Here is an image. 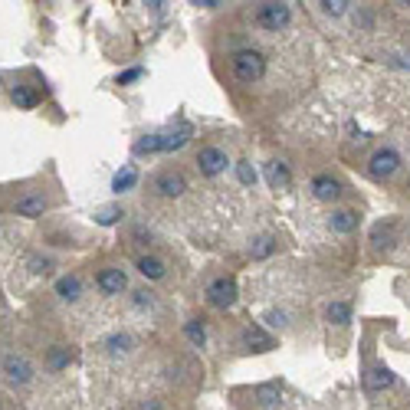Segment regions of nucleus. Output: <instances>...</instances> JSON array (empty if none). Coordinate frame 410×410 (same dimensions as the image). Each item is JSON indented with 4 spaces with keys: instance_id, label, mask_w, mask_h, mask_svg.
<instances>
[{
    "instance_id": "f257e3e1",
    "label": "nucleus",
    "mask_w": 410,
    "mask_h": 410,
    "mask_svg": "<svg viewBox=\"0 0 410 410\" xmlns=\"http://www.w3.org/2000/svg\"><path fill=\"white\" fill-rule=\"evenodd\" d=\"M233 76L240 79V82H256V79H263V73H266V59H263V53H256V50H237L233 53Z\"/></svg>"
},
{
    "instance_id": "f03ea898",
    "label": "nucleus",
    "mask_w": 410,
    "mask_h": 410,
    "mask_svg": "<svg viewBox=\"0 0 410 410\" xmlns=\"http://www.w3.org/2000/svg\"><path fill=\"white\" fill-rule=\"evenodd\" d=\"M292 20V10H289V3H263L256 10V23L263 27V30H282V27H289Z\"/></svg>"
},
{
    "instance_id": "7ed1b4c3",
    "label": "nucleus",
    "mask_w": 410,
    "mask_h": 410,
    "mask_svg": "<svg viewBox=\"0 0 410 410\" xmlns=\"http://www.w3.org/2000/svg\"><path fill=\"white\" fill-rule=\"evenodd\" d=\"M207 302L214 305V309H230V305L237 302V279H230V276H220L207 286Z\"/></svg>"
},
{
    "instance_id": "20e7f679",
    "label": "nucleus",
    "mask_w": 410,
    "mask_h": 410,
    "mask_svg": "<svg viewBox=\"0 0 410 410\" xmlns=\"http://www.w3.org/2000/svg\"><path fill=\"white\" fill-rule=\"evenodd\" d=\"M397 168H400V154L394 152V148H378V152L371 154V161H367V174L378 177V181L390 177Z\"/></svg>"
},
{
    "instance_id": "39448f33",
    "label": "nucleus",
    "mask_w": 410,
    "mask_h": 410,
    "mask_svg": "<svg viewBox=\"0 0 410 410\" xmlns=\"http://www.w3.org/2000/svg\"><path fill=\"white\" fill-rule=\"evenodd\" d=\"M197 168H200V174H207V177L224 174L227 171V152H224V148H217V145H207V148L197 152Z\"/></svg>"
},
{
    "instance_id": "423d86ee",
    "label": "nucleus",
    "mask_w": 410,
    "mask_h": 410,
    "mask_svg": "<svg viewBox=\"0 0 410 410\" xmlns=\"http://www.w3.org/2000/svg\"><path fill=\"white\" fill-rule=\"evenodd\" d=\"M3 374H7L10 384H30L33 365L27 361V358H20V355H7L3 358Z\"/></svg>"
},
{
    "instance_id": "0eeeda50",
    "label": "nucleus",
    "mask_w": 410,
    "mask_h": 410,
    "mask_svg": "<svg viewBox=\"0 0 410 410\" xmlns=\"http://www.w3.org/2000/svg\"><path fill=\"white\" fill-rule=\"evenodd\" d=\"M96 286H98V292H105V295H122L125 286H129V276H125L119 266H108V270L98 272Z\"/></svg>"
},
{
    "instance_id": "6e6552de",
    "label": "nucleus",
    "mask_w": 410,
    "mask_h": 410,
    "mask_svg": "<svg viewBox=\"0 0 410 410\" xmlns=\"http://www.w3.org/2000/svg\"><path fill=\"white\" fill-rule=\"evenodd\" d=\"M154 191L161 197H181L187 191V181H184L181 171H161L154 177Z\"/></svg>"
},
{
    "instance_id": "1a4fd4ad",
    "label": "nucleus",
    "mask_w": 410,
    "mask_h": 410,
    "mask_svg": "<svg viewBox=\"0 0 410 410\" xmlns=\"http://www.w3.org/2000/svg\"><path fill=\"white\" fill-rule=\"evenodd\" d=\"M312 194L319 200H335V197L342 194V184L335 181L332 174H319V177H312Z\"/></svg>"
},
{
    "instance_id": "9d476101",
    "label": "nucleus",
    "mask_w": 410,
    "mask_h": 410,
    "mask_svg": "<svg viewBox=\"0 0 410 410\" xmlns=\"http://www.w3.org/2000/svg\"><path fill=\"white\" fill-rule=\"evenodd\" d=\"M46 207H50V200H46L43 194H23L20 200H17V214L20 217H43Z\"/></svg>"
},
{
    "instance_id": "9b49d317",
    "label": "nucleus",
    "mask_w": 410,
    "mask_h": 410,
    "mask_svg": "<svg viewBox=\"0 0 410 410\" xmlns=\"http://www.w3.org/2000/svg\"><path fill=\"white\" fill-rule=\"evenodd\" d=\"M394 371L390 367H384V365H374L371 371H367V378H365V384H367V390H384V388H390L394 384Z\"/></svg>"
},
{
    "instance_id": "f8f14e48",
    "label": "nucleus",
    "mask_w": 410,
    "mask_h": 410,
    "mask_svg": "<svg viewBox=\"0 0 410 410\" xmlns=\"http://www.w3.org/2000/svg\"><path fill=\"white\" fill-rule=\"evenodd\" d=\"M243 345H247L249 351H270V348H272V338L263 332V328L249 325L247 332H243Z\"/></svg>"
},
{
    "instance_id": "ddd939ff",
    "label": "nucleus",
    "mask_w": 410,
    "mask_h": 410,
    "mask_svg": "<svg viewBox=\"0 0 410 410\" xmlns=\"http://www.w3.org/2000/svg\"><path fill=\"white\" fill-rule=\"evenodd\" d=\"M56 295L66 299V302H76L79 295H82V282H79V276H63V279L56 282Z\"/></svg>"
},
{
    "instance_id": "4468645a",
    "label": "nucleus",
    "mask_w": 410,
    "mask_h": 410,
    "mask_svg": "<svg viewBox=\"0 0 410 410\" xmlns=\"http://www.w3.org/2000/svg\"><path fill=\"white\" fill-rule=\"evenodd\" d=\"M10 98H13V105H20V108H36L40 105V92L30 89V86H13Z\"/></svg>"
},
{
    "instance_id": "2eb2a0df",
    "label": "nucleus",
    "mask_w": 410,
    "mask_h": 410,
    "mask_svg": "<svg viewBox=\"0 0 410 410\" xmlns=\"http://www.w3.org/2000/svg\"><path fill=\"white\" fill-rule=\"evenodd\" d=\"M69 361H73V351L66 345H53L50 355H46V367L50 371H63V367H69Z\"/></svg>"
},
{
    "instance_id": "dca6fc26",
    "label": "nucleus",
    "mask_w": 410,
    "mask_h": 410,
    "mask_svg": "<svg viewBox=\"0 0 410 410\" xmlns=\"http://www.w3.org/2000/svg\"><path fill=\"white\" fill-rule=\"evenodd\" d=\"M328 224H332V230H338V233H351V230L358 227V214L355 210H335Z\"/></svg>"
},
{
    "instance_id": "f3484780",
    "label": "nucleus",
    "mask_w": 410,
    "mask_h": 410,
    "mask_svg": "<svg viewBox=\"0 0 410 410\" xmlns=\"http://www.w3.org/2000/svg\"><path fill=\"white\" fill-rule=\"evenodd\" d=\"M187 138H191V129H187V125L177 131H168V135H161V152H177V148L187 145Z\"/></svg>"
},
{
    "instance_id": "a211bd4d",
    "label": "nucleus",
    "mask_w": 410,
    "mask_h": 410,
    "mask_svg": "<svg viewBox=\"0 0 410 410\" xmlns=\"http://www.w3.org/2000/svg\"><path fill=\"white\" fill-rule=\"evenodd\" d=\"M266 177H270V184L272 187H289V168H286V164L282 161H270L266 164Z\"/></svg>"
},
{
    "instance_id": "6ab92c4d",
    "label": "nucleus",
    "mask_w": 410,
    "mask_h": 410,
    "mask_svg": "<svg viewBox=\"0 0 410 410\" xmlns=\"http://www.w3.org/2000/svg\"><path fill=\"white\" fill-rule=\"evenodd\" d=\"M138 272L145 279H161L164 276V263L158 256H141L138 259Z\"/></svg>"
},
{
    "instance_id": "aec40b11",
    "label": "nucleus",
    "mask_w": 410,
    "mask_h": 410,
    "mask_svg": "<svg viewBox=\"0 0 410 410\" xmlns=\"http://www.w3.org/2000/svg\"><path fill=\"white\" fill-rule=\"evenodd\" d=\"M325 319L332 325H348L351 322V305L348 302H332L328 309H325Z\"/></svg>"
},
{
    "instance_id": "412c9836",
    "label": "nucleus",
    "mask_w": 410,
    "mask_h": 410,
    "mask_svg": "<svg viewBox=\"0 0 410 410\" xmlns=\"http://www.w3.org/2000/svg\"><path fill=\"white\" fill-rule=\"evenodd\" d=\"M279 397H282L279 384H259V388H256L259 407H272V404H279Z\"/></svg>"
},
{
    "instance_id": "4be33fe9",
    "label": "nucleus",
    "mask_w": 410,
    "mask_h": 410,
    "mask_svg": "<svg viewBox=\"0 0 410 410\" xmlns=\"http://www.w3.org/2000/svg\"><path fill=\"white\" fill-rule=\"evenodd\" d=\"M184 335H187V342H191L194 348H204L207 332H204V325L197 322V319H194V322H187V325H184Z\"/></svg>"
},
{
    "instance_id": "5701e85b",
    "label": "nucleus",
    "mask_w": 410,
    "mask_h": 410,
    "mask_svg": "<svg viewBox=\"0 0 410 410\" xmlns=\"http://www.w3.org/2000/svg\"><path fill=\"white\" fill-rule=\"evenodd\" d=\"M135 181H138L135 168H122V171L115 174V181H112V191H129V187H135Z\"/></svg>"
},
{
    "instance_id": "b1692460",
    "label": "nucleus",
    "mask_w": 410,
    "mask_h": 410,
    "mask_svg": "<svg viewBox=\"0 0 410 410\" xmlns=\"http://www.w3.org/2000/svg\"><path fill=\"white\" fill-rule=\"evenodd\" d=\"M105 348L112 351V355H129L131 351V335H112L105 342Z\"/></svg>"
},
{
    "instance_id": "393cba45",
    "label": "nucleus",
    "mask_w": 410,
    "mask_h": 410,
    "mask_svg": "<svg viewBox=\"0 0 410 410\" xmlns=\"http://www.w3.org/2000/svg\"><path fill=\"white\" fill-rule=\"evenodd\" d=\"M154 152H161V135H145L135 145V154H154Z\"/></svg>"
},
{
    "instance_id": "a878e982",
    "label": "nucleus",
    "mask_w": 410,
    "mask_h": 410,
    "mask_svg": "<svg viewBox=\"0 0 410 410\" xmlns=\"http://www.w3.org/2000/svg\"><path fill=\"white\" fill-rule=\"evenodd\" d=\"M119 217H122V210H119V207H102V210L96 214V220L102 224V227H112V224H115Z\"/></svg>"
},
{
    "instance_id": "bb28decb",
    "label": "nucleus",
    "mask_w": 410,
    "mask_h": 410,
    "mask_svg": "<svg viewBox=\"0 0 410 410\" xmlns=\"http://www.w3.org/2000/svg\"><path fill=\"white\" fill-rule=\"evenodd\" d=\"M319 7H322V10L328 13V17H342V13L348 10V3H345V0H322Z\"/></svg>"
},
{
    "instance_id": "cd10ccee",
    "label": "nucleus",
    "mask_w": 410,
    "mask_h": 410,
    "mask_svg": "<svg viewBox=\"0 0 410 410\" xmlns=\"http://www.w3.org/2000/svg\"><path fill=\"white\" fill-rule=\"evenodd\" d=\"M237 177H240V184H256V171L249 168V161L237 164Z\"/></svg>"
},
{
    "instance_id": "c85d7f7f",
    "label": "nucleus",
    "mask_w": 410,
    "mask_h": 410,
    "mask_svg": "<svg viewBox=\"0 0 410 410\" xmlns=\"http://www.w3.org/2000/svg\"><path fill=\"white\" fill-rule=\"evenodd\" d=\"M272 253V240L270 237H259L256 247H253V256H270Z\"/></svg>"
},
{
    "instance_id": "c756f323",
    "label": "nucleus",
    "mask_w": 410,
    "mask_h": 410,
    "mask_svg": "<svg viewBox=\"0 0 410 410\" xmlns=\"http://www.w3.org/2000/svg\"><path fill=\"white\" fill-rule=\"evenodd\" d=\"M266 322L276 325V328H282V325H286V312H276V309H272V312H266Z\"/></svg>"
},
{
    "instance_id": "7c9ffc66",
    "label": "nucleus",
    "mask_w": 410,
    "mask_h": 410,
    "mask_svg": "<svg viewBox=\"0 0 410 410\" xmlns=\"http://www.w3.org/2000/svg\"><path fill=\"white\" fill-rule=\"evenodd\" d=\"M135 302H138V305H152L154 302V292H145V289L135 292Z\"/></svg>"
},
{
    "instance_id": "2f4dec72",
    "label": "nucleus",
    "mask_w": 410,
    "mask_h": 410,
    "mask_svg": "<svg viewBox=\"0 0 410 410\" xmlns=\"http://www.w3.org/2000/svg\"><path fill=\"white\" fill-rule=\"evenodd\" d=\"M135 79H141V69H129V73H122L119 82L125 86V82H135Z\"/></svg>"
},
{
    "instance_id": "473e14b6",
    "label": "nucleus",
    "mask_w": 410,
    "mask_h": 410,
    "mask_svg": "<svg viewBox=\"0 0 410 410\" xmlns=\"http://www.w3.org/2000/svg\"><path fill=\"white\" fill-rule=\"evenodd\" d=\"M30 266H33V272H46V270H50V263H46V259H33Z\"/></svg>"
},
{
    "instance_id": "72a5a7b5",
    "label": "nucleus",
    "mask_w": 410,
    "mask_h": 410,
    "mask_svg": "<svg viewBox=\"0 0 410 410\" xmlns=\"http://www.w3.org/2000/svg\"><path fill=\"white\" fill-rule=\"evenodd\" d=\"M138 410H164V407H161V400H145Z\"/></svg>"
}]
</instances>
